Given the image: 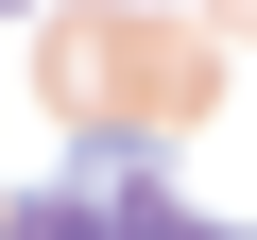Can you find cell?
Wrapping results in <instances>:
<instances>
[{"label": "cell", "instance_id": "6da1fadb", "mask_svg": "<svg viewBox=\"0 0 257 240\" xmlns=\"http://www.w3.org/2000/svg\"><path fill=\"white\" fill-rule=\"evenodd\" d=\"M18 240H223V223H189V189L155 155H86V172H52L18 206Z\"/></svg>", "mask_w": 257, "mask_h": 240}]
</instances>
